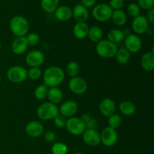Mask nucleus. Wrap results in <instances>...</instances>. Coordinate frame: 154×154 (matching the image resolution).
Returning <instances> with one entry per match:
<instances>
[{
    "instance_id": "nucleus-1",
    "label": "nucleus",
    "mask_w": 154,
    "mask_h": 154,
    "mask_svg": "<svg viewBox=\"0 0 154 154\" xmlns=\"http://www.w3.org/2000/svg\"><path fill=\"white\" fill-rule=\"evenodd\" d=\"M66 74L63 69L58 66L48 68L43 74L44 84L48 87H58L65 80Z\"/></svg>"
},
{
    "instance_id": "nucleus-2",
    "label": "nucleus",
    "mask_w": 154,
    "mask_h": 154,
    "mask_svg": "<svg viewBox=\"0 0 154 154\" xmlns=\"http://www.w3.org/2000/svg\"><path fill=\"white\" fill-rule=\"evenodd\" d=\"M9 27L11 32L16 35V37H22L27 35L29 25L28 20L24 17L16 15L11 19Z\"/></svg>"
},
{
    "instance_id": "nucleus-3",
    "label": "nucleus",
    "mask_w": 154,
    "mask_h": 154,
    "mask_svg": "<svg viewBox=\"0 0 154 154\" xmlns=\"http://www.w3.org/2000/svg\"><path fill=\"white\" fill-rule=\"evenodd\" d=\"M38 117L42 120H54L56 117L60 114L59 108L57 105L50 102H44L41 104L36 111Z\"/></svg>"
},
{
    "instance_id": "nucleus-4",
    "label": "nucleus",
    "mask_w": 154,
    "mask_h": 154,
    "mask_svg": "<svg viewBox=\"0 0 154 154\" xmlns=\"http://www.w3.org/2000/svg\"><path fill=\"white\" fill-rule=\"evenodd\" d=\"M117 45L108 40H101L96 43V54L102 58L110 59L115 56L117 51Z\"/></svg>"
},
{
    "instance_id": "nucleus-5",
    "label": "nucleus",
    "mask_w": 154,
    "mask_h": 154,
    "mask_svg": "<svg viewBox=\"0 0 154 154\" xmlns=\"http://www.w3.org/2000/svg\"><path fill=\"white\" fill-rule=\"evenodd\" d=\"M113 10L108 4L101 3L93 7L92 10V15L97 21L106 22L111 18Z\"/></svg>"
},
{
    "instance_id": "nucleus-6",
    "label": "nucleus",
    "mask_w": 154,
    "mask_h": 154,
    "mask_svg": "<svg viewBox=\"0 0 154 154\" xmlns=\"http://www.w3.org/2000/svg\"><path fill=\"white\" fill-rule=\"evenodd\" d=\"M7 78L11 82L20 84L26 80L27 70L20 66H11L7 72Z\"/></svg>"
},
{
    "instance_id": "nucleus-7",
    "label": "nucleus",
    "mask_w": 154,
    "mask_h": 154,
    "mask_svg": "<svg viewBox=\"0 0 154 154\" xmlns=\"http://www.w3.org/2000/svg\"><path fill=\"white\" fill-rule=\"evenodd\" d=\"M66 128L69 133L78 136L84 133L86 129V126L81 118L72 117L66 120Z\"/></svg>"
},
{
    "instance_id": "nucleus-8",
    "label": "nucleus",
    "mask_w": 154,
    "mask_h": 154,
    "mask_svg": "<svg viewBox=\"0 0 154 154\" xmlns=\"http://www.w3.org/2000/svg\"><path fill=\"white\" fill-rule=\"evenodd\" d=\"M100 138L101 143H102L104 145L108 147H113L117 142L118 134L116 129L108 126L101 132Z\"/></svg>"
},
{
    "instance_id": "nucleus-9",
    "label": "nucleus",
    "mask_w": 154,
    "mask_h": 154,
    "mask_svg": "<svg viewBox=\"0 0 154 154\" xmlns=\"http://www.w3.org/2000/svg\"><path fill=\"white\" fill-rule=\"evenodd\" d=\"M125 48L130 53H138L142 48V42L138 35L129 34L124 38Z\"/></svg>"
},
{
    "instance_id": "nucleus-10",
    "label": "nucleus",
    "mask_w": 154,
    "mask_h": 154,
    "mask_svg": "<svg viewBox=\"0 0 154 154\" xmlns=\"http://www.w3.org/2000/svg\"><path fill=\"white\" fill-rule=\"evenodd\" d=\"M45 60V54L38 50L30 51L26 57V63L31 68H39L43 65Z\"/></svg>"
},
{
    "instance_id": "nucleus-11",
    "label": "nucleus",
    "mask_w": 154,
    "mask_h": 154,
    "mask_svg": "<svg viewBox=\"0 0 154 154\" xmlns=\"http://www.w3.org/2000/svg\"><path fill=\"white\" fill-rule=\"evenodd\" d=\"M69 89L73 93L77 95L84 94L87 90V83L81 77L72 78L69 81Z\"/></svg>"
},
{
    "instance_id": "nucleus-12",
    "label": "nucleus",
    "mask_w": 154,
    "mask_h": 154,
    "mask_svg": "<svg viewBox=\"0 0 154 154\" xmlns=\"http://www.w3.org/2000/svg\"><path fill=\"white\" fill-rule=\"evenodd\" d=\"M82 137L84 143L90 147H96L101 143L100 134L96 129H86Z\"/></svg>"
},
{
    "instance_id": "nucleus-13",
    "label": "nucleus",
    "mask_w": 154,
    "mask_h": 154,
    "mask_svg": "<svg viewBox=\"0 0 154 154\" xmlns=\"http://www.w3.org/2000/svg\"><path fill=\"white\" fill-rule=\"evenodd\" d=\"M132 28L136 35L144 34L149 28V22L147 17L143 15H139L134 18L132 23Z\"/></svg>"
},
{
    "instance_id": "nucleus-14",
    "label": "nucleus",
    "mask_w": 154,
    "mask_h": 154,
    "mask_svg": "<svg viewBox=\"0 0 154 154\" xmlns=\"http://www.w3.org/2000/svg\"><path fill=\"white\" fill-rule=\"evenodd\" d=\"M78 111V105L76 102L73 100H69L62 104L59 108V111L62 116L67 118L72 117Z\"/></svg>"
},
{
    "instance_id": "nucleus-15",
    "label": "nucleus",
    "mask_w": 154,
    "mask_h": 154,
    "mask_svg": "<svg viewBox=\"0 0 154 154\" xmlns=\"http://www.w3.org/2000/svg\"><path fill=\"white\" fill-rule=\"evenodd\" d=\"M26 132L32 138H38L44 133V126L37 120H32L26 126Z\"/></svg>"
},
{
    "instance_id": "nucleus-16",
    "label": "nucleus",
    "mask_w": 154,
    "mask_h": 154,
    "mask_svg": "<svg viewBox=\"0 0 154 154\" xmlns=\"http://www.w3.org/2000/svg\"><path fill=\"white\" fill-rule=\"evenodd\" d=\"M99 111L103 116L109 117L116 111V104L111 99L105 98L99 104Z\"/></svg>"
},
{
    "instance_id": "nucleus-17",
    "label": "nucleus",
    "mask_w": 154,
    "mask_h": 154,
    "mask_svg": "<svg viewBox=\"0 0 154 154\" xmlns=\"http://www.w3.org/2000/svg\"><path fill=\"white\" fill-rule=\"evenodd\" d=\"M28 48V43L26 42V36L16 37L11 44V51L17 55H21L26 51Z\"/></svg>"
},
{
    "instance_id": "nucleus-18",
    "label": "nucleus",
    "mask_w": 154,
    "mask_h": 154,
    "mask_svg": "<svg viewBox=\"0 0 154 154\" xmlns=\"http://www.w3.org/2000/svg\"><path fill=\"white\" fill-rule=\"evenodd\" d=\"M72 17L77 21V23L86 22L89 18L88 9L81 4L76 5L72 9Z\"/></svg>"
},
{
    "instance_id": "nucleus-19",
    "label": "nucleus",
    "mask_w": 154,
    "mask_h": 154,
    "mask_svg": "<svg viewBox=\"0 0 154 154\" xmlns=\"http://www.w3.org/2000/svg\"><path fill=\"white\" fill-rule=\"evenodd\" d=\"M54 13L56 19L61 22H66L72 17V9L68 5L59 6Z\"/></svg>"
},
{
    "instance_id": "nucleus-20",
    "label": "nucleus",
    "mask_w": 154,
    "mask_h": 154,
    "mask_svg": "<svg viewBox=\"0 0 154 154\" xmlns=\"http://www.w3.org/2000/svg\"><path fill=\"white\" fill-rule=\"evenodd\" d=\"M141 68L145 72H150L154 69V53L153 51L143 54L141 59Z\"/></svg>"
},
{
    "instance_id": "nucleus-21",
    "label": "nucleus",
    "mask_w": 154,
    "mask_h": 154,
    "mask_svg": "<svg viewBox=\"0 0 154 154\" xmlns=\"http://www.w3.org/2000/svg\"><path fill=\"white\" fill-rule=\"evenodd\" d=\"M89 29H90V27L87 25V23H86V22L77 23L74 26L73 28L74 36L79 40L84 39L87 37Z\"/></svg>"
},
{
    "instance_id": "nucleus-22",
    "label": "nucleus",
    "mask_w": 154,
    "mask_h": 154,
    "mask_svg": "<svg viewBox=\"0 0 154 154\" xmlns=\"http://www.w3.org/2000/svg\"><path fill=\"white\" fill-rule=\"evenodd\" d=\"M48 98L50 102L57 105L60 103L63 99V93L58 87H51L48 89Z\"/></svg>"
},
{
    "instance_id": "nucleus-23",
    "label": "nucleus",
    "mask_w": 154,
    "mask_h": 154,
    "mask_svg": "<svg viewBox=\"0 0 154 154\" xmlns=\"http://www.w3.org/2000/svg\"><path fill=\"white\" fill-rule=\"evenodd\" d=\"M119 110L122 114L126 117L132 116L136 111V107L132 102L130 101H123L119 105Z\"/></svg>"
},
{
    "instance_id": "nucleus-24",
    "label": "nucleus",
    "mask_w": 154,
    "mask_h": 154,
    "mask_svg": "<svg viewBox=\"0 0 154 154\" xmlns=\"http://www.w3.org/2000/svg\"><path fill=\"white\" fill-rule=\"evenodd\" d=\"M111 19L112 20L113 23L116 26H122L126 24V21H127V17H126V13L120 9V10L113 11Z\"/></svg>"
},
{
    "instance_id": "nucleus-25",
    "label": "nucleus",
    "mask_w": 154,
    "mask_h": 154,
    "mask_svg": "<svg viewBox=\"0 0 154 154\" xmlns=\"http://www.w3.org/2000/svg\"><path fill=\"white\" fill-rule=\"evenodd\" d=\"M116 60L120 65H126L129 63L131 58V53L125 48H121L117 49L115 56Z\"/></svg>"
},
{
    "instance_id": "nucleus-26",
    "label": "nucleus",
    "mask_w": 154,
    "mask_h": 154,
    "mask_svg": "<svg viewBox=\"0 0 154 154\" xmlns=\"http://www.w3.org/2000/svg\"><path fill=\"white\" fill-rule=\"evenodd\" d=\"M87 36L89 37L90 41L95 43H98L100 42L102 39V36H103V32H102V29L98 26H93L90 27L89 29L88 35Z\"/></svg>"
},
{
    "instance_id": "nucleus-27",
    "label": "nucleus",
    "mask_w": 154,
    "mask_h": 154,
    "mask_svg": "<svg viewBox=\"0 0 154 154\" xmlns=\"http://www.w3.org/2000/svg\"><path fill=\"white\" fill-rule=\"evenodd\" d=\"M125 35L122 30L118 29H111L108 32V40L114 44L120 43L124 40Z\"/></svg>"
},
{
    "instance_id": "nucleus-28",
    "label": "nucleus",
    "mask_w": 154,
    "mask_h": 154,
    "mask_svg": "<svg viewBox=\"0 0 154 154\" xmlns=\"http://www.w3.org/2000/svg\"><path fill=\"white\" fill-rule=\"evenodd\" d=\"M60 2V0H41V6L45 12L51 14L59 7Z\"/></svg>"
},
{
    "instance_id": "nucleus-29",
    "label": "nucleus",
    "mask_w": 154,
    "mask_h": 154,
    "mask_svg": "<svg viewBox=\"0 0 154 154\" xmlns=\"http://www.w3.org/2000/svg\"><path fill=\"white\" fill-rule=\"evenodd\" d=\"M48 87L45 84H41L38 86L34 90V96L38 100H44L48 97Z\"/></svg>"
},
{
    "instance_id": "nucleus-30",
    "label": "nucleus",
    "mask_w": 154,
    "mask_h": 154,
    "mask_svg": "<svg viewBox=\"0 0 154 154\" xmlns=\"http://www.w3.org/2000/svg\"><path fill=\"white\" fill-rule=\"evenodd\" d=\"M80 72V66L78 63L72 61L68 63L66 66V73L71 78H75L78 76Z\"/></svg>"
},
{
    "instance_id": "nucleus-31",
    "label": "nucleus",
    "mask_w": 154,
    "mask_h": 154,
    "mask_svg": "<svg viewBox=\"0 0 154 154\" xmlns=\"http://www.w3.org/2000/svg\"><path fill=\"white\" fill-rule=\"evenodd\" d=\"M69 151L67 145L63 142H56L51 147L53 154H67Z\"/></svg>"
},
{
    "instance_id": "nucleus-32",
    "label": "nucleus",
    "mask_w": 154,
    "mask_h": 154,
    "mask_svg": "<svg viewBox=\"0 0 154 154\" xmlns=\"http://www.w3.org/2000/svg\"><path fill=\"white\" fill-rule=\"evenodd\" d=\"M122 122H123V120H122L121 117L117 114H112L108 117V126L112 128V129H116L120 127L122 124Z\"/></svg>"
},
{
    "instance_id": "nucleus-33",
    "label": "nucleus",
    "mask_w": 154,
    "mask_h": 154,
    "mask_svg": "<svg viewBox=\"0 0 154 154\" xmlns=\"http://www.w3.org/2000/svg\"><path fill=\"white\" fill-rule=\"evenodd\" d=\"M127 12L129 16L132 17H136L139 16L140 13H141V8L138 6V5L135 2H132L129 4L127 7Z\"/></svg>"
},
{
    "instance_id": "nucleus-34",
    "label": "nucleus",
    "mask_w": 154,
    "mask_h": 154,
    "mask_svg": "<svg viewBox=\"0 0 154 154\" xmlns=\"http://www.w3.org/2000/svg\"><path fill=\"white\" fill-rule=\"evenodd\" d=\"M42 75V70L39 68H30L29 71H27V77L33 81L38 80Z\"/></svg>"
},
{
    "instance_id": "nucleus-35",
    "label": "nucleus",
    "mask_w": 154,
    "mask_h": 154,
    "mask_svg": "<svg viewBox=\"0 0 154 154\" xmlns=\"http://www.w3.org/2000/svg\"><path fill=\"white\" fill-rule=\"evenodd\" d=\"M26 42L28 43V45H31V46H35L40 42V36L37 33H30L26 37Z\"/></svg>"
},
{
    "instance_id": "nucleus-36",
    "label": "nucleus",
    "mask_w": 154,
    "mask_h": 154,
    "mask_svg": "<svg viewBox=\"0 0 154 154\" xmlns=\"http://www.w3.org/2000/svg\"><path fill=\"white\" fill-rule=\"evenodd\" d=\"M137 2L141 9L142 8L144 10L148 11L153 8L154 0H137Z\"/></svg>"
},
{
    "instance_id": "nucleus-37",
    "label": "nucleus",
    "mask_w": 154,
    "mask_h": 154,
    "mask_svg": "<svg viewBox=\"0 0 154 154\" xmlns=\"http://www.w3.org/2000/svg\"><path fill=\"white\" fill-rule=\"evenodd\" d=\"M66 120H67L66 119V117H64L63 116L60 115V114H59L57 117H56L54 119V125H55L57 128L62 129V128L66 127Z\"/></svg>"
},
{
    "instance_id": "nucleus-38",
    "label": "nucleus",
    "mask_w": 154,
    "mask_h": 154,
    "mask_svg": "<svg viewBox=\"0 0 154 154\" xmlns=\"http://www.w3.org/2000/svg\"><path fill=\"white\" fill-rule=\"evenodd\" d=\"M124 0H110L109 4L108 5L112 8V10L114 11L120 10L124 6Z\"/></svg>"
},
{
    "instance_id": "nucleus-39",
    "label": "nucleus",
    "mask_w": 154,
    "mask_h": 154,
    "mask_svg": "<svg viewBox=\"0 0 154 154\" xmlns=\"http://www.w3.org/2000/svg\"><path fill=\"white\" fill-rule=\"evenodd\" d=\"M45 140L48 143H54L56 141V134L52 131H47L45 134Z\"/></svg>"
},
{
    "instance_id": "nucleus-40",
    "label": "nucleus",
    "mask_w": 154,
    "mask_h": 154,
    "mask_svg": "<svg viewBox=\"0 0 154 154\" xmlns=\"http://www.w3.org/2000/svg\"><path fill=\"white\" fill-rule=\"evenodd\" d=\"M96 0H81V3L80 4L85 7L86 8H93L96 5Z\"/></svg>"
},
{
    "instance_id": "nucleus-41",
    "label": "nucleus",
    "mask_w": 154,
    "mask_h": 154,
    "mask_svg": "<svg viewBox=\"0 0 154 154\" xmlns=\"http://www.w3.org/2000/svg\"><path fill=\"white\" fill-rule=\"evenodd\" d=\"M86 129H96V126H97V121L96 119L92 117L88 122L85 124Z\"/></svg>"
},
{
    "instance_id": "nucleus-42",
    "label": "nucleus",
    "mask_w": 154,
    "mask_h": 154,
    "mask_svg": "<svg viewBox=\"0 0 154 154\" xmlns=\"http://www.w3.org/2000/svg\"><path fill=\"white\" fill-rule=\"evenodd\" d=\"M147 19L148 20L149 23H150L151 25H154V8L148 10Z\"/></svg>"
},
{
    "instance_id": "nucleus-43",
    "label": "nucleus",
    "mask_w": 154,
    "mask_h": 154,
    "mask_svg": "<svg viewBox=\"0 0 154 154\" xmlns=\"http://www.w3.org/2000/svg\"><path fill=\"white\" fill-rule=\"evenodd\" d=\"M91 118H92V117H91V116H90V114H88V113H84V114H83L82 115H81V120H82V121L84 122V123H85V124Z\"/></svg>"
},
{
    "instance_id": "nucleus-44",
    "label": "nucleus",
    "mask_w": 154,
    "mask_h": 154,
    "mask_svg": "<svg viewBox=\"0 0 154 154\" xmlns=\"http://www.w3.org/2000/svg\"><path fill=\"white\" fill-rule=\"evenodd\" d=\"M75 154H85V153H75Z\"/></svg>"
},
{
    "instance_id": "nucleus-45",
    "label": "nucleus",
    "mask_w": 154,
    "mask_h": 154,
    "mask_svg": "<svg viewBox=\"0 0 154 154\" xmlns=\"http://www.w3.org/2000/svg\"><path fill=\"white\" fill-rule=\"evenodd\" d=\"M1 48H2V44L1 42H0V50H1Z\"/></svg>"
},
{
    "instance_id": "nucleus-46",
    "label": "nucleus",
    "mask_w": 154,
    "mask_h": 154,
    "mask_svg": "<svg viewBox=\"0 0 154 154\" xmlns=\"http://www.w3.org/2000/svg\"><path fill=\"white\" fill-rule=\"evenodd\" d=\"M0 82H1V75H0Z\"/></svg>"
}]
</instances>
